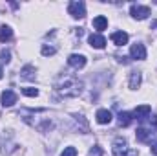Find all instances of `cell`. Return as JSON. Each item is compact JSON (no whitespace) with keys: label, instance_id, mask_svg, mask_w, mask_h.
Masks as SVG:
<instances>
[{"label":"cell","instance_id":"22","mask_svg":"<svg viewBox=\"0 0 157 156\" xmlns=\"http://www.w3.org/2000/svg\"><path fill=\"white\" fill-rule=\"evenodd\" d=\"M0 61H2V63H9V61H11V53H9L7 50L0 51Z\"/></svg>","mask_w":157,"mask_h":156},{"label":"cell","instance_id":"24","mask_svg":"<svg viewBox=\"0 0 157 156\" xmlns=\"http://www.w3.org/2000/svg\"><path fill=\"white\" fill-rule=\"evenodd\" d=\"M150 123H152L154 127H157V116H152V117H150Z\"/></svg>","mask_w":157,"mask_h":156},{"label":"cell","instance_id":"13","mask_svg":"<svg viewBox=\"0 0 157 156\" xmlns=\"http://www.w3.org/2000/svg\"><path fill=\"white\" fill-rule=\"evenodd\" d=\"M132 121H133V114H130V112H119V125L121 127H128Z\"/></svg>","mask_w":157,"mask_h":156},{"label":"cell","instance_id":"3","mask_svg":"<svg viewBox=\"0 0 157 156\" xmlns=\"http://www.w3.org/2000/svg\"><path fill=\"white\" fill-rule=\"evenodd\" d=\"M130 15L137 20H144L148 15H150V7L148 6H139V4H133L132 9H130Z\"/></svg>","mask_w":157,"mask_h":156},{"label":"cell","instance_id":"25","mask_svg":"<svg viewBox=\"0 0 157 156\" xmlns=\"http://www.w3.org/2000/svg\"><path fill=\"white\" fill-rule=\"evenodd\" d=\"M152 154L157 156V142H155V143H152Z\"/></svg>","mask_w":157,"mask_h":156},{"label":"cell","instance_id":"23","mask_svg":"<svg viewBox=\"0 0 157 156\" xmlns=\"http://www.w3.org/2000/svg\"><path fill=\"white\" fill-rule=\"evenodd\" d=\"M117 59H119V63H122V64H128V63H130V61H128V57H124V55H122V57L119 55Z\"/></svg>","mask_w":157,"mask_h":156},{"label":"cell","instance_id":"1","mask_svg":"<svg viewBox=\"0 0 157 156\" xmlns=\"http://www.w3.org/2000/svg\"><path fill=\"white\" fill-rule=\"evenodd\" d=\"M82 81H78L73 76H64L55 83V90L62 96V97H77L82 92Z\"/></svg>","mask_w":157,"mask_h":156},{"label":"cell","instance_id":"27","mask_svg":"<svg viewBox=\"0 0 157 156\" xmlns=\"http://www.w3.org/2000/svg\"><path fill=\"white\" fill-rule=\"evenodd\" d=\"M137 154H139L137 151H130V153H128V154H126V156H137Z\"/></svg>","mask_w":157,"mask_h":156},{"label":"cell","instance_id":"16","mask_svg":"<svg viewBox=\"0 0 157 156\" xmlns=\"http://www.w3.org/2000/svg\"><path fill=\"white\" fill-rule=\"evenodd\" d=\"M11 37H13V30L4 24V26L0 28V42H6V40H9Z\"/></svg>","mask_w":157,"mask_h":156},{"label":"cell","instance_id":"9","mask_svg":"<svg viewBox=\"0 0 157 156\" xmlns=\"http://www.w3.org/2000/svg\"><path fill=\"white\" fill-rule=\"evenodd\" d=\"M150 112H152V109H150L148 105H141V107H137V109L133 110V119H139V121H143L144 117L150 116Z\"/></svg>","mask_w":157,"mask_h":156},{"label":"cell","instance_id":"17","mask_svg":"<svg viewBox=\"0 0 157 156\" xmlns=\"http://www.w3.org/2000/svg\"><path fill=\"white\" fill-rule=\"evenodd\" d=\"M150 136H152V132H148L146 129H137V130H135V138H137L139 142H143V143H144V142H148V140H150Z\"/></svg>","mask_w":157,"mask_h":156},{"label":"cell","instance_id":"15","mask_svg":"<svg viewBox=\"0 0 157 156\" xmlns=\"http://www.w3.org/2000/svg\"><path fill=\"white\" fill-rule=\"evenodd\" d=\"M20 77L28 79V81H33V79H35V68H33V66H24V68L20 70Z\"/></svg>","mask_w":157,"mask_h":156},{"label":"cell","instance_id":"21","mask_svg":"<svg viewBox=\"0 0 157 156\" xmlns=\"http://www.w3.org/2000/svg\"><path fill=\"white\" fill-rule=\"evenodd\" d=\"M60 156H77V149L75 147H66Z\"/></svg>","mask_w":157,"mask_h":156},{"label":"cell","instance_id":"10","mask_svg":"<svg viewBox=\"0 0 157 156\" xmlns=\"http://www.w3.org/2000/svg\"><path fill=\"white\" fill-rule=\"evenodd\" d=\"M97 123H101V125H108L110 121H112V112L110 110H106V109H101V110H97Z\"/></svg>","mask_w":157,"mask_h":156},{"label":"cell","instance_id":"11","mask_svg":"<svg viewBox=\"0 0 157 156\" xmlns=\"http://www.w3.org/2000/svg\"><path fill=\"white\" fill-rule=\"evenodd\" d=\"M128 33H124V31H115V33H112V40L115 42V46H124L126 42H128Z\"/></svg>","mask_w":157,"mask_h":156},{"label":"cell","instance_id":"20","mask_svg":"<svg viewBox=\"0 0 157 156\" xmlns=\"http://www.w3.org/2000/svg\"><path fill=\"white\" fill-rule=\"evenodd\" d=\"M104 153H102V149L99 147V145H93L91 149H90V154L88 156H102Z\"/></svg>","mask_w":157,"mask_h":156},{"label":"cell","instance_id":"12","mask_svg":"<svg viewBox=\"0 0 157 156\" xmlns=\"http://www.w3.org/2000/svg\"><path fill=\"white\" fill-rule=\"evenodd\" d=\"M91 24H93V28H95V30L104 31V30L108 28V18H106V17H102V15H99V17H95V18H93V22H91Z\"/></svg>","mask_w":157,"mask_h":156},{"label":"cell","instance_id":"19","mask_svg":"<svg viewBox=\"0 0 157 156\" xmlns=\"http://www.w3.org/2000/svg\"><path fill=\"white\" fill-rule=\"evenodd\" d=\"M55 53H57V48H55V46H48V44L42 46V55H44V57H48V55H55Z\"/></svg>","mask_w":157,"mask_h":156},{"label":"cell","instance_id":"18","mask_svg":"<svg viewBox=\"0 0 157 156\" xmlns=\"http://www.w3.org/2000/svg\"><path fill=\"white\" fill-rule=\"evenodd\" d=\"M22 94L28 96V97H37L39 96V90L33 88V86H26V88H22Z\"/></svg>","mask_w":157,"mask_h":156},{"label":"cell","instance_id":"2","mask_svg":"<svg viewBox=\"0 0 157 156\" xmlns=\"http://www.w3.org/2000/svg\"><path fill=\"white\" fill-rule=\"evenodd\" d=\"M68 11H70V15H71L73 18H84V17H86V4H84L82 0H75V2L70 4Z\"/></svg>","mask_w":157,"mask_h":156},{"label":"cell","instance_id":"29","mask_svg":"<svg viewBox=\"0 0 157 156\" xmlns=\"http://www.w3.org/2000/svg\"><path fill=\"white\" fill-rule=\"evenodd\" d=\"M2 76H4V72H2V66H0V79H2Z\"/></svg>","mask_w":157,"mask_h":156},{"label":"cell","instance_id":"14","mask_svg":"<svg viewBox=\"0 0 157 156\" xmlns=\"http://www.w3.org/2000/svg\"><path fill=\"white\" fill-rule=\"evenodd\" d=\"M139 86H141V72H132V76H130V88L137 90Z\"/></svg>","mask_w":157,"mask_h":156},{"label":"cell","instance_id":"4","mask_svg":"<svg viewBox=\"0 0 157 156\" xmlns=\"http://www.w3.org/2000/svg\"><path fill=\"white\" fill-rule=\"evenodd\" d=\"M130 55H132V59H135V61H143V59H146V48H144V44L135 42V44L130 48Z\"/></svg>","mask_w":157,"mask_h":156},{"label":"cell","instance_id":"5","mask_svg":"<svg viewBox=\"0 0 157 156\" xmlns=\"http://www.w3.org/2000/svg\"><path fill=\"white\" fill-rule=\"evenodd\" d=\"M128 154V142L126 138H117L113 142V156H126Z\"/></svg>","mask_w":157,"mask_h":156},{"label":"cell","instance_id":"26","mask_svg":"<svg viewBox=\"0 0 157 156\" xmlns=\"http://www.w3.org/2000/svg\"><path fill=\"white\" fill-rule=\"evenodd\" d=\"M75 33H77L78 37H82V33H84V30H82V28H78L77 31H75Z\"/></svg>","mask_w":157,"mask_h":156},{"label":"cell","instance_id":"7","mask_svg":"<svg viewBox=\"0 0 157 156\" xmlns=\"http://www.w3.org/2000/svg\"><path fill=\"white\" fill-rule=\"evenodd\" d=\"M88 42H90L91 48H97V50H102V48L106 46V39H104L102 35H99V33H91V35L88 37Z\"/></svg>","mask_w":157,"mask_h":156},{"label":"cell","instance_id":"8","mask_svg":"<svg viewBox=\"0 0 157 156\" xmlns=\"http://www.w3.org/2000/svg\"><path fill=\"white\" fill-rule=\"evenodd\" d=\"M17 103V94L13 90H6L2 92V105L4 107H13Z\"/></svg>","mask_w":157,"mask_h":156},{"label":"cell","instance_id":"6","mask_svg":"<svg viewBox=\"0 0 157 156\" xmlns=\"http://www.w3.org/2000/svg\"><path fill=\"white\" fill-rule=\"evenodd\" d=\"M68 64L73 66V68H84L86 66V57L80 55V53H71L68 57Z\"/></svg>","mask_w":157,"mask_h":156},{"label":"cell","instance_id":"28","mask_svg":"<svg viewBox=\"0 0 157 156\" xmlns=\"http://www.w3.org/2000/svg\"><path fill=\"white\" fill-rule=\"evenodd\" d=\"M150 28H157V20H154V22H152V26H150Z\"/></svg>","mask_w":157,"mask_h":156}]
</instances>
